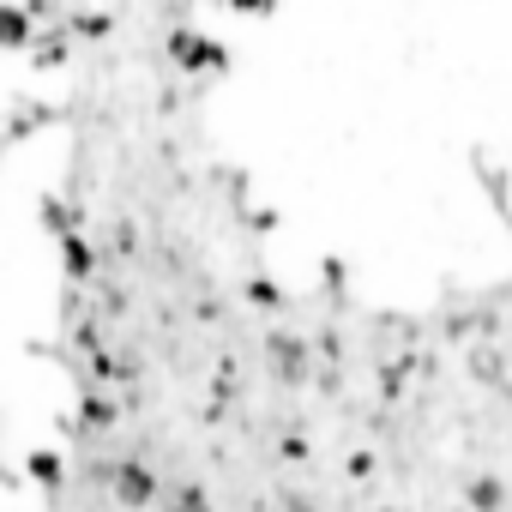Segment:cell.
Instances as JSON below:
<instances>
[{
    "mask_svg": "<svg viewBox=\"0 0 512 512\" xmlns=\"http://www.w3.org/2000/svg\"><path fill=\"white\" fill-rule=\"evenodd\" d=\"M31 43V13L25 7H0V49H25Z\"/></svg>",
    "mask_w": 512,
    "mask_h": 512,
    "instance_id": "cell-2",
    "label": "cell"
},
{
    "mask_svg": "<svg viewBox=\"0 0 512 512\" xmlns=\"http://www.w3.org/2000/svg\"><path fill=\"white\" fill-rule=\"evenodd\" d=\"M31 476L55 488V476H61V458H55V452H31Z\"/></svg>",
    "mask_w": 512,
    "mask_h": 512,
    "instance_id": "cell-3",
    "label": "cell"
},
{
    "mask_svg": "<svg viewBox=\"0 0 512 512\" xmlns=\"http://www.w3.org/2000/svg\"><path fill=\"white\" fill-rule=\"evenodd\" d=\"M175 55L181 67H223V49L211 37H175Z\"/></svg>",
    "mask_w": 512,
    "mask_h": 512,
    "instance_id": "cell-1",
    "label": "cell"
},
{
    "mask_svg": "<svg viewBox=\"0 0 512 512\" xmlns=\"http://www.w3.org/2000/svg\"><path fill=\"white\" fill-rule=\"evenodd\" d=\"M229 7H235V13H241V7H247V13H272V0H229Z\"/></svg>",
    "mask_w": 512,
    "mask_h": 512,
    "instance_id": "cell-4",
    "label": "cell"
}]
</instances>
